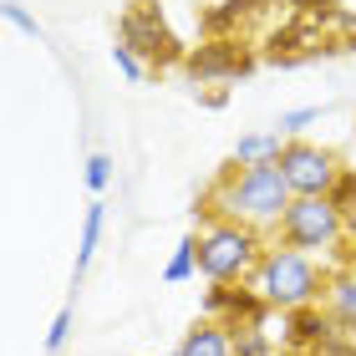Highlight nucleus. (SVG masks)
Segmentation results:
<instances>
[{
  "mask_svg": "<svg viewBox=\"0 0 356 356\" xmlns=\"http://www.w3.org/2000/svg\"><path fill=\"white\" fill-rule=\"evenodd\" d=\"M173 356H234V331L224 326V321H193L184 331V341H178Z\"/></svg>",
  "mask_w": 356,
  "mask_h": 356,
  "instance_id": "nucleus-9",
  "label": "nucleus"
},
{
  "mask_svg": "<svg viewBox=\"0 0 356 356\" xmlns=\"http://www.w3.org/2000/svg\"><path fill=\"white\" fill-rule=\"evenodd\" d=\"M102 224H107V204L92 199V204H87V219H82V245H76V275L92 265L97 245H102Z\"/></svg>",
  "mask_w": 356,
  "mask_h": 356,
  "instance_id": "nucleus-12",
  "label": "nucleus"
},
{
  "mask_svg": "<svg viewBox=\"0 0 356 356\" xmlns=\"http://www.w3.org/2000/svg\"><path fill=\"white\" fill-rule=\"evenodd\" d=\"M265 239L250 224L234 219H209L199 229V275L209 285H250V275L260 270Z\"/></svg>",
  "mask_w": 356,
  "mask_h": 356,
  "instance_id": "nucleus-3",
  "label": "nucleus"
},
{
  "mask_svg": "<svg viewBox=\"0 0 356 356\" xmlns=\"http://www.w3.org/2000/svg\"><path fill=\"white\" fill-rule=\"evenodd\" d=\"M234 356H275L265 326H245V331H234Z\"/></svg>",
  "mask_w": 356,
  "mask_h": 356,
  "instance_id": "nucleus-14",
  "label": "nucleus"
},
{
  "mask_svg": "<svg viewBox=\"0 0 356 356\" xmlns=\"http://www.w3.org/2000/svg\"><path fill=\"white\" fill-rule=\"evenodd\" d=\"M290 6H300V10H331V0H290Z\"/></svg>",
  "mask_w": 356,
  "mask_h": 356,
  "instance_id": "nucleus-21",
  "label": "nucleus"
},
{
  "mask_svg": "<svg viewBox=\"0 0 356 356\" xmlns=\"http://www.w3.org/2000/svg\"><path fill=\"white\" fill-rule=\"evenodd\" d=\"M250 67H254V61L239 51L234 41H209V46H199V51L188 56L193 76H245Z\"/></svg>",
  "mask_w": 356,
  "mask_h": 356,
  "instance_id": "nucleus-8",
  "label": "nucleus"
},
{
  "mask_svg": "<svg viewBox=\"0 0 356 356\" xmlns=\"http://www.w3.org/2000/svg\"><path fill=\"white\" fill-rule=\"evenodd\" d=\"M280 168H285V184L296 199H331V188L341 184V163H336L331 148H316L305 138H290L285 153H280Z\"/></svg>",
  "mask_w": 356,
  "mask_h": 356,
  "instance_id": "nucleus-6",
  "label": "nucleus"
},
{
  "mask_svg": "<svg viewBox=\"0 0 356 356\" xmlns=\"http://www.w3.org/2000/svg\"><path fill=\"white\" fill-rule=\"evenodd\" d=\"M290 204H296V193H290L285 168H280V158H275V163H250V168L229 163L219 173V188H214V199H209L204 214L250 224V229H280Z\"/></svg>",
  "mask_w": 356,
  "mask_h": 356,
  "instance_id": "nucleus-1",
  "label": "nucleus"
},
{
  "mask_svg": "<svg viewBox=\"0 0 356 356\" xmlns=\"http://www.w3.org/2000/svg\"><path fill=\"white\" fill-rule=\"evenodd\" d=\"M285 133L275 127V133H250V138H239L234 143V153H229V163L234 168H250V163H275V158L285 153Z\"/></svg>",
  "mask_w": 356,
  "mask_h": 356,
  "instance_id": "nucleus-11",
  "label": "nucleus"
},
{
  "mask_svg": "<svg viewBox=\"0 0 356 356\" xmlns=\"http://www.w3.org/2000/svg\"><path fill=\"white\" fill-rule=\"evenodd\" d=\"M67 336H72V305H67V311H56L51 331H46V356H56L61 346H67Z\"/></svg>",
  "mask_w": 356,
  "mask_h": 356,
  "instance_id": "nucleus-18",
  "label": "nucleus"
},
{
  "mask_svg": "<svg viewBox=\"0 0 356 356\" xmlns=\"http://www.w3.org/2000/svg\"><path fill=\"white\" fill-rule=\"evenodd\" d=\"M204 311H209V321H224L229 331H245V326H265L270 305L254 285H214Z\"/></svg>",
  "mask_w": 356,
  "mask_h": 356,
  "instance_id": "nucleus-7",
  "label": "nucleus"
},
{
  "mask_svg": "<svg viewBox=\"0 0 356 356\" xmlns=\"http://www.w3.org/2000/svg\"><path fill=\"white\" fill-rule=\"evenodd\" d=\"M199 275V234H184L178 239V250H173V260L163 265V280L168 285H184V280H193Z\"/></svg>",
  "mask_w": 356,
  "mask_h": 356,
  "instance_id": "nucleus-13",
  "label": "nucleus"
},
{
  "mask_svg": "<svg viewBox=\"0 0 356 356\" xmlns=\"http://www.w3.org/2000/svg\"><path fill=\"white\" fill-rule=\"evenodd\" d=\"M326 280L331 275H321L316 254L305 250H290V245H265L260 254V270L250 275V285L265 296L270 311H311V305L326 296Z\"/></svg>",
  "mask_w": 356,
  "mask_h": 356,
  "instance_id": "nucleus-2",
  "label": "nucleus"
},
{
  "mask_svg": "<svg viewBox=\"0 0 356 356\" xmlns=\"http://www.w3.org/2000/svg\"><path fill=\"white\" fill-rule=\"evenodd\" d=\"M0 10H6V21H10L15 31H26L31 41H41V26H36V15H26V6H15V0H6Z\"/></svg>",
  "mask_w": 356,
  "mask_h": 356,
  "instance_id": "nucleus-19",
  "label": "nucleus"
},
{
  "mask_svg": "<svg viewBox=\"0 0 356 356\" xmlns=\"http://www.w3.org/2000/svg\"><path fill=\"white\" fill-rule=\"evenodd\" d=\"M316 118H321V107H290V112H280V133L285 138H300Z\"/></svg>",
  "mask_w": 356,
  "mask_h": 356,
  "instance_id": "nucleus-16",
  "label": "nucleus"
},
{
  "mask_svg": "<svg viewBox=\"0 0 356 356\" xmlns=\"http://www.w3.org/2000/svg\"><path fill=\"white\" fill-rule=\"evenodd\" d=\"M112 67H118L122 76H127V82H143V76H148V61H143L138 51H133V46H112Z\"/></svg>",
  "mask_w": 356,
  "mask_h": 356,
  "instance_id": "nucleus-15",
  "label": "nucleus"
},
{
  "mask_svg": "<svg viewBox=\"0 0 356 356\" xmlns=\"http://www.w3.org/2000/svg\"><path fill=\"white\" fill-rule=\"evenodd\" d=\"M107 184H112V158L107 153H92L87 158V188L92 193H107Z\"/></svg>",
  "mask_w": 356,
  "mask_h": 356,
  "instance_id": "nucleus-17",
  "label": "nucleus"
},
{
  "mask_svg": "<svg viewBox=\"0 0 356 356\" xmlns=\"http://www.w3.org/2000/svg\"><path fill=\"white\" fill-rule=\"evenodd\" d=\"M331 21L341 26V51H356V15L351 10H331Z\"/></svg>",
  "mask_w": 356,
  "mask_h": 356,
  "instance_id": "nucleus-20",
  "label": "nucleus"
},
{
  "mask_svg": "<svg viewBox=\"0 0 356 356\" xmlns=\"http://www.w3.org/2000/svg\"><path fill=\"white\" fill-rule=\"evenodd\" d=\"M118 41L133 46V51L148 61V67H168V61H188L178 36L163 26V10H158V0H133V6L122 10L118 21Z\"/></svg>",
  "mask_w": 356,
  "mask_h": 356,
  "instance_id": "nucleus-5",
  "label": "nucleus"
},
{
  "mask_svg": "<svg viewBox=\"0 0 356 356\" xmlns=\"http://www.w3.org/2000/svg\"><path fill=\"white\" fill-rule=\"evenodd\" d=\"M280 245L290 250H305V254H326L341 245V234H346V214L336 209L331 199H296L285 209V219H280Z\"/></svg>",
  "mask_w": 356,
  "mask_h": 356,
  "instance_id": "nucleus-4",
  "label": "nucleus"
},
{
  "mask_svg": "<svg viewBox=\"0 0 356 356\" xmlns=\"http://www.w3.org/2000/svg\"><path fill=\"white\" fill-rule=\"evenodd\" d=\"M326 316L336 321V331L356 336V275H331L326 280Z\"/></svg>",
  "mask_w": 356,
  "mask_h": 356,
  "instance_id": "nucleus-10",
  "label": "nucleus"
},
{
  "mask_svg": "<svg viewBox=\"0 0 356 356\" xmlns=\"http://www.w3.org/2000/svg\"><path fill=\"white\" fill-rule=\"evenodd\" d=\"M336 6H346V0H331V10H336Z\"/></svg>",
  "mask_w": 356,
  "mask_h": 356,
  "instance_id": "nucleus-22",
  "label": "nucleus"
}]
</instances>
